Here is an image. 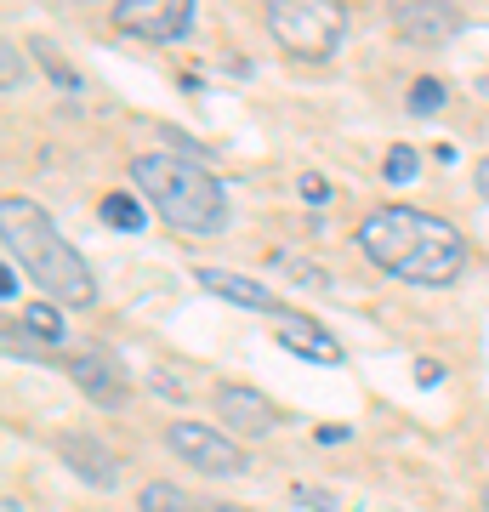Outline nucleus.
<instances>
[{"instance_id": "ddd939ff", "label": "nucleus", "mask_w": 489, "mask_h": 512, "mask_svg": "<svg viewBox=\"0 0 489 512\" xmlns=\"http://www.w3.org/2000/svg\"><path fill=\"white\" fill-rule=\"evenodd\" d=\"M103 222H109L114 234H137V228H148V205L131 200V194H109L103 200Z\"/></svg>"}, {"instance_id": "f8f14e48", "label": "nucleus", "mask_w": 489, "mask_h": 512, "mask_svg": "<svg viewBox=\"0 0 489 512\" xmlns=\"http://www.w3.org/2000/svg\"><path fill=\"white\" fill-rule=\"evenodd\" d=\"M57 456H63V467H69L74 478H86L91 490H114L120 484V461H114L109 444H97L91 433H63L57 439Z\"/></svg>"}, {"instance_id": "2eb2a0df", "label": "nucleus", "mask_w": 489, "mask_h": 512, "mask_svg": "<svg viewBox=\"0 0 489 512\" xmlns=\"http://www.w3.org/2000/svg\"><path fill=\"white\" fill-rule=\"evenodd\" d=\"M444 97H450V86L444 80H433V74H421V80H410V114H438L444 109Z\"/></svg>"}, {"instance_id": "6ab92c4d", "label": "nucleus", "mask_w": 489, "mask_h": 512, "mask_svg": "<svg viewBox=\"0 0 489 512\" xmlns=\"http://www.w3.org/2000/svg\"><path fill=\"white\" fill-rule=\"evenodd\" d=\"M290 501L308 512H342V495H330L325 484H290Z\"/></svg>"}, {"instance_id": "dca6fc26", "label": "nucleus", "mask_w": 489, "mask_h": 512, "mask_svg": "<svg viewBox=\"0 0 489 512\" xmlns=\"http://www.w3.org/2000/svg\"><path fill=\"white\" fill-rule=\"evenodd\" d=\"M23 325L35 330L40 342H63V313H57L52 302H29V308H23Z\"/></svg>"}, {"instance_id": "9d476101", "label": "nucleus", "mask_w": 489, "mask_h": 512, "mask_svg": "<svg viewBox=\"0 0 489 512\" xmlns=\"http://www.w3.org/2000/svg\"><path fill=\"white\" fill-rule=\"evenodd\" d=\"M273 336H279V348H290L296 359H313V365H342V342H336L313 313L290 308L285 319H273Z\"/></svg>"}, {"instance_id": "a211bd4d", "label": "nucleus", "mask_w": 489, "mask_h": 512, "mask_svg": "<svg viewBox=\"0 0 489 512\" xmlns=\"http://www.w3.org/2000/svg\"><path fill=\"white\" fill-rule=\"evenodd\" d=\"M35 57H40V63H46V74H52V80H57V92H80V74H74L69 63L57 57V46H52V40H35Z\"/></svg>"}, {"instance_id": "412c9836", "label": "nucleus", "mask_w": 489, "mask_h": 512, "mask_svg": "<svg viewBox=\"0 0 489 512\" xmlns=\"http://www.w3.org/2000/svg\"><path fill=\"white\" fill-rule=\"evenodd\" d=\"M444 382V365H438V359H421L416 365V387H438Z\"/></svg>"}, {"instance_id": "f03ea898", "label": "nucleus", "mask_w": 489, "mask_h": 512, "mask_svg": "<svg viewBox=\"0 0 489 512\" xmlns=\"http://www.w3.org/2000/svg\"><path fill=\"white\" fill-rule=\"evenodd\" d=\"M0 239H6V256L35 279L52 302H63V308H91V302H97V279H91L86 256L57 234V222L46 217L35 200H18V194H12V200L0 205Z\"/></svg>"}, {"instance_id": "5701e85b", "label": "nucleus", "mask_w": 489, "mask_h": 512, "mask_svg": "<svg viewBox=\"0 0 489 512\" xmlns=\"http://www.w3.org/2000/svg\"><path fill=\"white\" fill-rule=\"evenodd\" d=\"M302 200L325 205V200H330V183H325V177H302Z\"/></svg>"}, {"instance_id": "1a4fd4ad", "label": "nucleus", "mask_w": 489, "mask_h": 512, "mask_svg": "<svg viewBox=\"0 0 489 512\" xmlns=\"http://www.w3.org/2000/svg\"><path fill=\"white\" fill-rule=\"evenodd\" d=\"M69 376H74V387H80L97 410H120V404L131 399L126 370H120V359H109V353H74Z\"/></svg>"}, {"instance_id": "b1692460", "label": "nucleus", "mask_w": 489, "mask_h": 512, "mask_svg": "<svg viewBox=\"0 0 489 512\" xmlns=\"http://www.w3.org/2000/svg\"><path fill=\"white\" fill-rule=\"evenodd\" d=\"M478 200H489V160H478Z\"/></svg>"}, {"instance_id": "20e7f679", "label": "nucleus", "mask_w": 489, "mask_h": 512, "mask_svg": "<svg viewBox=\"0 0 489 512\" xmlns=\"http://www.w3.org/2000/svg\"><path fill=\"white\" fill-rule=\"evenodd\" d=\"M262 18L290 57H308V63L336 57L347 40V0H262Z\"/></svg>"}, {"instance_id": "0eeeda50", "label": "nucleus", "mask_w": 489, "mask_h": 512, "mask_svg": "<svg viewBox=\"0 0 489 512\" xmlns=\"http://www.w3.org/2000/svg\"><path fill=\"white\" fill-rule=\"evenodd\" d=\"M387 12L404 46H450L461 35V12L450 0H387Z\"/></svg>"}, {"instance_id": "a878e982", "label": "nucleus", "mask_w": 489, "mask_h": 512, "mask_svg": "<svg viewBox=\"0 0 489 512\" xmlns=\"http://www.w3.org/2000/svg\"><path fill=\"white\" fill-rule=\"evenodd\" d=\"M484 495H489V490H484Z\"/></svg>"}, {"instance_id": "f257e3e1", "label": "nucleus", "mask_w": 489, "mask_h": 512, "mask_svg": "<svg viewBox=\"0 0 489 512\" xmlns=\"http://www.w3.org/2000/svg\"><path fill=\"white\" fill-rule=\"evenodd\" d=\"M359 251L387 279L404 285H455L467 268V239L421 205H381L359 222Z\"/></svg>"}, {"instance_id": "7ed1b4c3", "label": "nucleus", "mask_w": 489, "mask_h": 512, "mask_svg": "<svg viewBox=\"0 0 489 512\" xmlns=\"http://www.w3.org/2000/svg\"><path fill=\"white\" fill-rule=\"evenodd\" d=\"M131 188L143 194L160 222H171L177 234H222L228 228V194L222 183L205 171L200 160L188 154H165V148H148L131 160Z\"/></svg>"}, {"instance_id": "9b49d317", "label": "nucleus", "mask_w": 489, "mask_h": 512, "mask_svg": "<svg viewBox=\"0 0 489 512\" xmlns=\"http://www.w3.org/2000/svg\"><path fill=\"white\" fill-rule=\"evenodd\" d=\"M194 279H200V291L222 296V302H239V308H256V313H268V319H285L290 313L285 302L251 274H234V268H194Z\"/></svg>"}, {"instance_id": "39448f33", "label": "nucleus", "mask_w": 489, "mask_h": 512, "mask_svg": "<svg viewBox=\"0 0 489 512\" xmlns=\"http://www.w3.org/2000/svg\"><path fill=\"white\" fill-rule=\"evenodd\" d=\"M165 450L182 456L205 478H234V473L251 467V456L239 450V439H228L222 427H205V421H171V427H165Z\"/></svg>"}, {"instance_id": "423d86ee", "label": "nucleus", "mask_w": 489, "mask_h": 512, "mask_svg": "<svg viewBox=\"0 0 489 512\" xmlns=\"http://www.w3.org/2000/svg\"><path fill=\"white\" fill-rule=\"evenodd\" d=\"M114 29L171 46L194 29V0H114Z\"/></svg>"}, {"instance_id": "4468645a", "label": "nucleus", "mask_w": 489, "mask_h": 512, "mask_svg": "<svg viewBox=\"0 0 489 512\" xmlns=\"http://www.w3.org/2000/svg\"><path fill=\"white\" fill-rule=\"evenodd\" d=\"M137 512H200L194 507V495L188 490H177V484H143V495H137Z\"/></svg>"}, {"instance_id": "aec40b11", "label": "nucleus", "mask_w": 489, "mask_h": 512, "mask_svg": "<svg viewBox=\"0 0 489 512\" xmlns=\"http://www.w3.org/2000/svg\"><path fill=\"white\" fill-rule=\"evenodd\" d=\"M0 74H6V92H23V63H18V46L12 40L0 46Z\"/></svg>"}, {"instance_id": "f3484780", "label": "nucleus", "mask_w": 489, "mask_h": 512, "mask_svg": "<svg viewBox=\"0 0 489 512\" xmlns=\"http://www.w3.org/2000/svg\"><path fill=\"white\" fill-rule=\"evenodd\" d=\"M416 165H421L416 148L393 143V148H387V160H381V177H387V183H416Z\"/></svg>"}, {"instance_id": "393cba45", "label": "nucleus", "mask_w": 489, "mask_h": 512, "mask_svg": "<svg viewBox=\"0 0 489 512\" xmlns=\"http://www.w3.org/2000/svg\"><path fill=\"white\" fill-rule=\"evenodd\" d=\"M205 512H251V507H234V501H217V507H205Z\"/></svg>"}, {"instance_id": "6e6552de", "label": "nucleus", "mask_w": 489, "mask_h": 512, "mask_svg": "<svg viewBox=\"0 0 489 512\" xmlns=\"http://www.w3.org/2000/svg\"><path fill=\"white\" fill-rule=\"evenodd\" d=\"M217 416L234 427L239 439H268L279 427V410L268 404V393H256L245 382H217Z\"/></svg>"}, {"instance_id": "4be33fe9", "label": "nucleus", "mask_w": 489, "mask_h": 512, "mask_svg": "<svg viewBox=\"0 0 489 512\" xmlns=\"http://www.w3.org/2000/svg\"><path fill=\"white\" fill-rule=\"evenodd\" d=\"M0 296L18 302V262H12V256H6V268H0Z\"/></svg>"}]
</instances>
